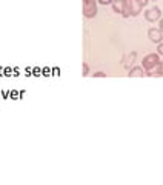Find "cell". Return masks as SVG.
Listing matches in <instances>:
<instances>
[{
  "label": "cell",
  "instance_id": "6da1fadb",
  "mask_svg": "<svg viewBox=\"0 0 163 185\" xmlns=\"http://www.w3.org/2000/svg\"><path fill=\"white\" fill-rule=\"evenodd\" d=\"M160 62V57H159V54L156 53H152V54H148V56H145L143 60H142V68L143 70H146V71H151L156 65Z\"/></svg>",
  "mask_w": 163,
  "mask_h": 185
},
{
  "label": "cell",
  "instance_id": "277c9868",
  "mask_svg": "<svg viewBox=\"0 0 163 185\" xmlns=\"http://www.w3.org/2000/svg\"><path fill=\"white\" fill-rule=\"evenodd\" d=\"M145 18H146L148 22H156V20H160V18H162V11H160V8H157V6L149 8L148 11L145 13Z\"/></svg>",
  "mask_w": 163,
  "mask_h": 185
},
{
  "label": "cell",
  "instance_id": "5b68a950",
  "mask_svg": "<svg viewBox=\"0 0 163 185\" xmlns=\"http://www.w3.org/2000/svg\"><path fill=\"white\" fill-rule=\"evenodd\" d=\"M148 37H149V40L154 42V43H160V42H163V33L159 30V28H149Z\"/></svg>",
  "mask_w": 163,
  "mask_h": 185
},
{
  "label": "cell",
  "instance_id": "9a60e30c",
  "mask_svg": "<svg viewBox=\"0 0 163 185\" xmlns=\"http://www.w3.org/2000/svg\"><path fill=\"white\" fill-rule=\"evenodd\" d=\"M8 97H10V91L2 90V92H0V99H8Z\"/></svg>",
  "mask_w": 163,
  "mask_h": 185
},
{
  "label": "cell",
  "instance_id": "7402d4cb",
  "mask_svg": "<svg viewBox=\"0 0 163 185\" xmlns=\"http://www.w3.org/2000/svg\"><path fill=\"white\" fill-rule=\"evenodd\" d=\"M0 76H3V67H0Z\"/></svg>",
  "mask_w": 163,
  "mask_h": 185
},
{
  "label": "cell",
  "instance_id": "2e32d148",
  "mask_svg": "<svg viewBox=\"0 0 163 185\" xmlns=\"http://www.w3.org/2000/svg\"><path fill=\"white\" fill-rule=\"evenodd\" d=\"M97 2L100 3V5H105V6H106V5H111L114 0H97Z\"/></svg>",
  "mask_w": 163,
  "mask_h": 185
},
{
  "label": "cell",
  "instance_id": "d6986e66",
  "mask_svg": "<svg viewBox=\"0 0 163 185\" xmlns=\"http://www.w3.org/2000/svg\"><path fill=\"white\" fill-rule=\"evenodd\" d=\"M105 76H106V74H105V73H102V71H98V73H95V74H94V77H105Z\"/></svg>",
  "mask_w": 163,
  "mask_h": 185
},
{
  "label": "cell",
  "instance_id": "44dd1931",
  "mask_svg": "<svg viewBox=\"0 0 163 185\" xmlns=\"http://www.w3.org/2000/svg\"><path fill=\"white\" fill-rule=\"evenodd\" d=\"M25 92H26V91H25V90H22V91H20V99H22V97H23V96H25Z\"/></svg>",
  "mask_w": 163,
  "mask_h": 185
},
{
  "label": "cell",
  "instance_id": "cb8c5ba5",
  "mask_svg": "<svg viewBox=\"0 0 163 185\" xmlns=\"http://www.w3.org/2000/svg\"><path fill=\"white\" fill-rule=\"evenodd\" d=\"M154 2H156V0H154Z\"/></svg>",
  "mask_w": 163,
  "mask_h": 185
},
{
  "label": "cell",
  "instance_id": "5bb4252c",
  "mask_svg": "<svg viewBox=\"0 0 163 185\" xmlns=\"http://www.w3.org/2000/svg\"><path fill=\"white\" fill-rule=\"evenodd\" d=\"M82 67H83V74H82V76H88V74H89V67H88V63H83Z\"/></svg>",
  "mask_w": 163,
  "mask_h": 185
},
{
  "label": "cell",
  "instance_id": "8992f818",
  "mask_svg": "<svg viewBox=\"0 0 163 185\" xmlns=\"http://www.w3.org/2000/svg\"><path fill=\"white\" fill-rule=\"evenodd\" d=\"M111 5H112V9H114L115 13L123 14V11H125L126 5H128V0H114V2H112Z\"/></svg>",
  "mask_w": 163,
  "mask_h": 185
},
{
  "label": "cell",
  "instance_id": "7a4b0ae2",
  "mask_svg": "<svg viewBox=\"0 0 163 185\" xmlns=\"http://www.w3.org/2000/svg\"><path fill=\"white\" fill-rule=\"evenodd\" d=\"M97 0H83V16L86 18H93L97 16Z\"/></svg>",
  "mask_w": 163,
  "mask_h": 185
},
{
  "label": "cell",
  "instance_id": "7c38bea8",
  "mask_svg": "<svg viewBox=\"0 0 163 185\" xmlns=\"http://www.w3.org/2000/svg\"><path fill=\"white\" fill-rule=\"evenodd\" d=\"M42 76H46V77H49V76H51V68H48V67L42 68Z\"/></svg>",
  "mask_w": 163,
  "mask_h": 185
},
{
  "label": "cell",
  "instance_id": "603a6c76",
  "mask_svg": "<svg viewBox=\"0 0 163 185\" xmlns=\"http://www.w3.org/2000/svg\"><path fill=\"white\" fill-rule=\"evenodd\" d=\"M0 92H2V88H0Z\"/></svg>",
  "mask_w": 163,
  "mask_h": 185
},
{
  "label": "cell",
  "instance_id": "9c48e42d",
  "mask_svg": "<svg viewBox=\"0 0 163 185\" xmlns=\"http://www.w3.org/2000/svg\"><path fill=\"white\" fill-rule=\"evenodd\" d=\"M10 99H12V100H19V99H20V91L11 90V91H10Z\"/></svg>",
  "mask_w": 163,
  "mask_h": 185
},
{
  "label": "cell",
  "instance_id": "52a82bcc",
  "mask_svg": "<svg viewBox=\"0 0 163 185\" xmlns=\"http://www.w3.org/2000/svg\"><path fill=\"white\" fill-rule=\"evenodd\" d=\"M146 76H163V60H160L151 71H146Z\"/></svg>",
  "mask_w": 163,
  "mask_h": 185
},
{
  "label": "cell",
  "instance_id": "ffe728a7",
  "mask_svg": "<svg viewBox=\"0 0 163 185\" xmlns=\"http://www.w3.org/2000/svg\"><path fill=\"white\" fill-rule=\"evenodd\" d=\"M159 30L163 33V18H160V23H159Z\"/></svg>",
  "mask_w": 163,
  "mask_h": 185
},
{
  "label": "cell",
  "instance_id": "ac0fdd59",
  "mask_svg": "<svg viewBox=\"0 0 163 185\" xmlns=\"http://www.w3.org/2000/svg\"><path fill=\"white\" fill-rule=\"evenodd\" d=\"M25 73H26V76H28V77H29V76H32V74H31V73H32V68H31V67L25 68Z\"/></svg>",
  "mask_w": 163,
  "mask_h": 185
},
{
  "label": "cell",
  "instance_id": "3957f363",
  "mask_svg": "<svg viewBox=\"0 0 163 185\" xmlns=\"http://www.w3.org/2000/svg\"><path fill=\"white\" fill-rule=\"evenodd\" d=\"M148 2H149V0H128L131 16H132V17L139 16V14L142 13L143 6H146V3H148Z\"/></svg>",
  "mask_w": 163,
  "mask_h": 185
},
{
  "label": "cell",
  "instance_id": "30bf717a",
  "mask_svg": "<svg viewBox=\"0 0 163 185\" xmlns=\"http://www.w3.org/2000/svg\"><path fill=\"white\" fill-rule=\"evenodd\" d=\"M12 76V68L11 67H5L3 68V77H10Z\"/></svg>",
  "mask_w": 163,
  "mask_h": 185
},
{
  "label": "cell",
  "instance_id": "ba28073f",
  "mask_svg": "<svg viewBox=\"0 0 163 185\" xmlns=\"http://www.w3.org/2000/svg\"><path fill=\"white\" fill-rule=\"evenodd\" d=\"M143 68L142 67H135V68H131L129 71V77H142L143 76Z\"/></svg>",
  "mask_w": 163,
  "mask_h": 185
},
{
  "label": "cell",
  "instance_id": "8fae6325",
  "mask_svg": "<svg viewBox=\"0 0 163 185\" xmlns=\"http://www.w3.org/2000/svg\"><path fill=\"white\" fill-rule=\"evenodd\" d=\"M32 76H35V77L42 76V68H39V67H34V68H32Z\"/></svg>",
  "mask_w": 163,
  "mask_h": 185
},
{
  "label": "cell",
  "instance_id": "e0dca14e",
  "mask_svg": "<svg viewBox=\"0 0 163 185\" xmlns=\"http://www.w3.org/2000/svg\"><path fill=\"white\" fill-rule=\"evenodd\" d=\"M157 54L159 56H163V42L159 43V48H157Z\"/></svg>",
  "mask_w": 163,
  "mask_h": 185
},
{
  "label": "cell",
  "instance_id": "4fadbf2b",
  "mask_svg": "<svg viewBox=\"0 0 163 185\" xmlns=\"http://www.w3.org/2000/svg\"><path fill=\"white\" fill-rule=\"evenodd\" d=\"M51 76H60V68L59 67H54V68H51Z\"/></svg>",
  "mask_w": 163,
  "mask_h": 185
}]
</instances>
